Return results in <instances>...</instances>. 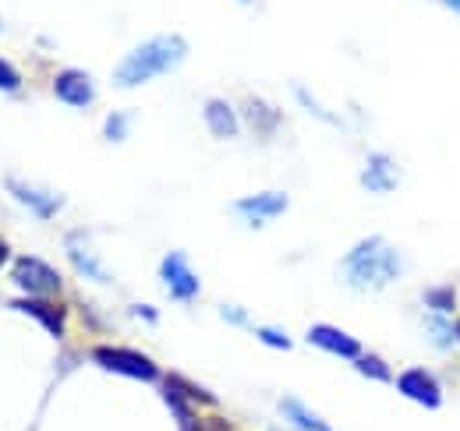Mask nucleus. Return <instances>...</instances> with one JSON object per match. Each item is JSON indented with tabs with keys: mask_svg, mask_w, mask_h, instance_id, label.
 Instances as JSON below:
<instances>
[{
	"mask_svg": "<svg viewBox=\"0 0 460 431\" xmlns=\"http://www.w3.org/2000/svg\"><path fill=\"white\" fill-rule=\"evenodd\" d=\"M220 312H224V315H227V322H234V325H244V322H248V315H244L241 308H234V304H224Z\"/></svg>",
	"mask_w": 460,
	"mask_h": 431,
	"instance_id": "23",
	"label": "nucleus"
},
{
	"mask_svg": "<svg viewBox=\"0 0 460 431\" xmlns=\"http://www.w3.org/2000/svg\"><path fill=\"white\" fill-rule=\"evenodd\" d=\"M131 312H135V315H142L146 322H156V319H160V315H156V308H149V304H135Z\"/></svg>",
	"mask_w": 460,
	"mask_h": 431,
	"instance_id": "24",
	"label": "nucleus"
},
{
	"mask_svg": "<svg viewBox=\"0 0 460 431\" xmlns=\"http://www.w3.org/2000/svg\"><path fill=\"white\" fill-rule=\"evenodd\" d=\"M397 385H401V392L407 400H414V403H421V407H429V410H436V407L443 403V392H439L436 378L429 375V372H421V368L403 372Z\"/></svg>",
	"mask_w": 460,
	"mask_h": 431,
	"instance_id": "10",
	"label": "nucleus"
},
{
	"mask_svg": "<svg viewBox=\"0 0 460 431\" xmlns=\"http://www.w3.org/2000/svg\"><path fill=\"white\" fill-rule=\"evenodd\" d=\"M160 276L171 286V297H177V301H195L199 297V276L188 269V259L181 251H171L160 262Z\"/></svg>",
	"mask_w": 460,
	"mask_h": 431,
	"instance_id": "6",
	"label": "nucleus"
},
{
	"mask_svg": "<svg viewBox=\"0 0 460 431\" xmlns=\"http://www.w3.org/2000/svg\"><path fill=\"white\" fill-rule=\"evenodd\" d=\"M206 128H209L217 138H234L241 124H237V113L230 110V103L209 100V103H206Z\"/></svg>",
	"mask_w": 460,
	"mask_h": 431,
	"instance_id": "13",
	"label": "nucleus"
},
{
	"mask_svg": "<svg viewBox=\"0 0 460 431\" xmlns=\"http://www.w3.org/2000/svg\"><path fill=\"white\" fill-rule=\"evenodd\" d=\"M54 92H58L60 103H67V107H89L96 100L93 78L85 71H75V67L60 71L58 78H54Z\"/></svg>",
	"mask_w": 460,
	"mask_h": 431,
	"instance_id": "8",
	"label": "nucleus"
},
{
	"mask_svg": "<svg viewBox=\"0 0 460 431\" xmlns=\"http://www.w3.org/2000/svg\"><path fill=\"white\" fill-rule=\"evenodd\" d=\"M280 414H284L297 431H333L323 418H315L305 403H297V400H290V396L288 400H280Z\"/></svg>",
	"mask_w": 460,
	"mask_h": 431,
	"instance_id": "14",
	"label": "nucleus"
},
{
	"mask_svg": "<svg viewBox=\"0 0 460 431\" xmlns=\"http://www.w3.org/2000/svg\"><path fill=\"white\" fill-rule=\"evenodd\" d=\"M7 259H11V248H7V241H4V237H0V266H4V262H7Z\"/></svg>",
	"mask_w": 460,
	"mask_h": 431,
	"instance_id": "25",
	"label": "nucleus"
},
{
	"mask_svg": "<svg viewBox=\"0 0 460 431\" xmlns=\"http://www.w3.org/2000/svg\"><path fill=\"white\" fill-rule=\"evenodd\" d=\"M457 339H460V325H457Z\"/></svg>",
	"mask_w": 460,
	"mask_h": 431,
	"instance_id": "27",
	"label": "nucleus"
},
{
	"mask_svg": "<svg viewBox=\"0 0 460 431\" xmlns=\"http://www.w3.org/2000/svg\"><path fill=\"white\" fill-rule=\"evenodd\" d=\"M288 195L284 191H262V195H248V198H241L237 206H234V213L244 216L252 226H259V223H266V219H273V216H284L288 213Z\"/></svg>",
	"mask_w": 460,
	"mask_h": 431,
	"instance_id": "7",
	"label": "nucleus"
},
{
	"mask_svg": "<svg viewBox=\"0 0 460 431\" xmlns=\"http://www.w3.org/2000/svg\"><path fill=\"white\" fill-rule=\"evenodd\" d=\"M18 85H22V75H18V71L0 57V89H4V92H14Z\"/></svg>",
	"mask_w": 460,
	"mask_h": 431,
	"instance_id": "20",
	"label": "nucleus"
},
{
	"mask_svg": "<svg viewBox=\"0 0 460 431\" xmlns=\"http://www.w3.org/2000/svg\"><path fill=\"white\" fill-rule=\"evenodd\" d=\"M358 372L368 378H376V382H390L386 361H379V357H372V354H361V357H358Z\"/></svg>",
	"mask_w": 460,
	"mask_h": 431,
	"instance_id": "18",
	"label": "nucleus"
},
{
	"mask_svg": "<svg viewBox=\"0 0 460 431\" xmlns=\"http://www.w3.org/2000/svg\"><path fill=\"white\" fill-rule=\"evenodd\" d=\"M67 255H71V262H75V269L82 272V276H89V279H100V283H111V272L103 269L89 251H85V244H82V237H71L67 241Z\"/></svg>",
	"mask_w": 460,
	"mask_h": 431,
	"instance_id": "15",
	"label": "nucleus"
},
{
	"mask_svg": "<svg viewBox=\"0 0 460 431\" xmlns=\"http://www.w3.org/2000/svg\"><path fill=\"white\" fill-rule=\"evenodd\" d=\"M184 57H188V43L181 36H153V40H146L142 47H135L131 54L117 64L114 82L120 89L142 85L149 78H160V75L173 71Z\"/></svg>",
	"mask_w": 460,
	"mask_h": 431,
	"instance_id": "2",
	"label": "nucleus"
},
{
	"mask_svg": "<svg viewBox=\"0 0 460 431\" xmlns=\"http://www.w3.org/2000/svg\"><path fill=\"white\" fill-rule=\"evenodd\" d=\"M361 184L368 191H394L401 184V170H397V163L390 160V156L376 153V156H368L365 170H361Z\"/></svg>",
	"mask_w": 460,
	"mask_h": 431,
	"instance_id": "11",
	"label": "nucleus"
},
{
	"mask_svg": "<svg viewBox=\"0 0 460 431\" xmlns=\"http://www.w3.org/2000/svg\"><path fill=\"white\" fill-rule=\"evenodd\" d=\"M93 361H96L100 368H107V372L124 375V378H138V382H156V378H160L156 365H153L149 357H142V354H135V350H128V347H96V350H93Z\"/></svg>",
	"mask_w": 460,
	"mask_h": 431,
	"instance_id": "3",
	"label": "nucleus"
},
{
	"mask_svg": "<svg viewBox=\"0 0 460 431\" xmlns=\"http://www.w3.org/2000/svg\"><path fill=\"white\" fill-rule=\"evenodd\" d=\"M308 343L326 350V354H337V357H354V361L361 357V343L354 336L341 332V329H333V325H312L308 329Z\"/></svg>",
	"mask_w": 460,
	"mask_h": 431,
	"instance_id": "9",
	"label": "nucleus"
},
{
	"mask_svg": "<svg viewBox=\"0 0 460 431\" xmlns=\"http://www.w3.org/2000/svg\"><path fill=\"white\" fill-rule=\"evenodd\" d=\"M425 332H429L432 347H439V350H450L454 339H457V329L450 325V319H447L443 312H432V315L425 319Z\"/></svg>",
	"mask_w": 460,
	"mask_h": 431,
	"instance_id": "16",
	"label": "nucleus"
},
{
	"mask_svg": "<svg viewBox=\"0 0 460 431\" xmlns=\"http://www.w3.org/2000/svg\"><path fill=\"white\" fill-rule=\"evenodd\" d=\"M11 308L32 315L50 336H64V308H58V304H47L43 297H29V301H14Z\"/></svg>",
	"mask_w": 460,
	"mask_h": 431,
	"instance_id": "12",
	"label": "nucleus"
},
{
	"mask_svg": "<svg viewBox=\"0 0 460 431\" xmlns=\"http://www.w3.org/2000/svg\"><path fill=\"white\" fill-rule=\"evenodd\" d=\"M244 113L252 117V124H255V131H259V135H266V131H273V128H277V113L266 107L262 100H255V96L244 103Z\"/></svg>",
	"mask_w": 460,
	"mask_h": 431,
	"instance_id": "17",
	"label": "nucleus"
},
{
	"mask_svg": "<svg viewBox=\"0 0 460 431\" xmlns=\"http://www.w3.org/2000/svg\"><path fill=\"white\" fill-rule=\"evenodd\" d=\"M259 339L270 343L273 350H290V339L284 336V332H277V329H259Z\"/></svg>",
	"mask_w": 460,
	"mask_h": 431,
	"instance_id": "22",
	"label": "nucleus"
},
{
	"mask_svg": "<svg viewBox=\"0 0 460 431\" xmlns=\"http://www.w3.org/2000/svg\"><path fill=\"white\" fill-rule=\"evenodd\" d=\"M447 4H450V7H454V11L460 14V0H447Z\"/></svg>",
	"mask_w": 460,
	"mask_h": 431,
	"instance_id": "26",
	"label": "nucleus"
},
{
	"mask_svg": "<svg viewBox=\"0 0 460 431\" xmlns=\"http://www.w3.org/2000/svg\"><path fill=\"white\" fill-rule=\"evenodd\" d=\"M4 188L29 209V213L43 216V219H50V216L60 213V206H64V195L58 191H47V188H32V184H25V180H18V177H7L4 180Z\"/></svg>",
	"mask_w": 460,
	"mask_h": 431,
	"instance_id": "5",
	"label": "nucleus"
},
{
	"mask_svg": "<svg viewBox=\"0 0 460 431\" xmlns=\"http://www.w3.org/2000/svg\"><path fill=\"white\" fill-rule=\"evenodd\" d=\"M341 272L354 290H383L401 276L403 266L394 244H386L383 237H365L358 248L347 251Z\"/></svg>",
	"mask_w": 460,
	"mask_h": 431,
	"instance_id": "1",
	"label": "nucleus"
},
{
	"mask_svg": "<svg viewBox=\"0 0 460 431\" xmlns=\"http://www.w3.org/2000/svg\"><path fill=\"white\" fill-rule=\"evenodd\" d=\"M111 142H120L124 135H128V117L124 113H111V120H107V131H103Z\"/></svg>",
	"mask_w": 460,
	"mask_h": 431,
	"instance_id": "21",
	"label": "nucleus"
},
{
	"mask_svg": "<svg viewBox=\"0 0 460 431\" xmlns=\"http://www.w3.org/2000/svg\"><path fill=\"white\" fill-rule=\"evenodd\" d=\"M425 304H429L432 312H450V308H454V290H447V286L439 290V286H436V290L425 294Z\"/></svg>",
	"mask_w": 460,
	"mask_h": 431,
	"instance_id": "19",
	"label": "nucleus"
},
{
	"mask_svg": "<svg viewBox=\"0 0 460 431\" xmlns=\"http://www.w3.org/2000/svg\"><path fill=\"white\" fill-rule=\"evenodd\" d=\"M11 279L25 294H32V297H54V294H60V272L50 262L36 259V255H22L14 262V269H11Z\"/></svg>",
	"mask_w": 460,
	"mask_h": 431,
	"instance_id": "4",
	"label": "nucleus"
}]
</instances>
